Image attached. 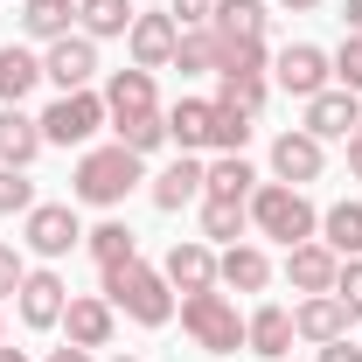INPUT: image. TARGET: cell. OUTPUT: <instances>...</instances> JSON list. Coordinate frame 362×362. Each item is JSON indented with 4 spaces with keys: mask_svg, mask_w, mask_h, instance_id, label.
Masks as SVG:
<instances>
[{
    "mask_svg": "<svg viewBox=\"0 0 362 362\" xmlns=\"http://www.w3.org/2000/svg\"><path fill=\"white\" fill-rule=\"evenodd\" d=\"M133 188H146V160L133 146L105 139V146H84L77 168H70V202L77 209H119Z\"/></svg>",
    "mask_w": 362,
    "mask_h": 362,
    "instance_id": "obj_1",
    "label": "cell"
},
{
    "mask_svg": "<svg viewBox=\"0 0 362 362\" xmlns=\"http://www.w3.org/2000/svg\"><path fill=\"white\" fill-rule=\"evenodd\" d=\"M98 293L112 300V314H126L133 327H168L175 320V286H168V272L146 265V258H126V265H105L98 272Z\"/></svg>",
    "mask_w": 362,
    "mask_h": 362,
    "instance_id": "obj_2",
    "label": "cell"
},
{
    "mask_svg": "<svg viewBox=\"0 0 362 362\" xmlns=\"http://www.w3.org/2000/svg\"><path fill=\"white\" fill-rule=\"evenodd\" d=\"M251 237H265V244H307V237H320V209L307 188H286V181H258L251 188Z\"/></svg>",
    "mask_w": 362,
    "mask_h": 362,
    "instance_id": "obj_3",
    "label": "cell"
},
{
    "mask_svg": "<svg viewBox=\"0 0 362 362\" xmlns=\"http://www.w3.org/2000/svg\"><path fill=\"white\" fill-rule=\"evenodd\" d=\"M181 334L202 349V356H237L244 349V314H237V300H230L223 286H209V293H181Z\"/></svg>",
    "mask_w": 362,
    "mask_h": 362,
    "instance_id": "obj_4",
    "label": "cell"
},
{
    "mask_svg": "<svg viewBox=\"0 0 362 362\" xmlns=\"http://www.w3.org/2000/svg\"><path fill=\"white\" fill-rule=\"evenodd\" d=\"M35 119H42V139H49V146H77V153L112 126L105 90H98V84H90V90H63V98H56L49 112H35Z\"/></svg>",
    "mask_w": 362,
    "mask_h": 362,
    "instance_id": "obj_5",
    "label": "cell"
},
{
    "mask_svg": "<svg viewBox=\"0 0 362 362\" xmlns=\"http://www.w3.org/2000/svg\"><path fill=\"white\" fill-rule=\"evenodd\" d=\"M77 244H84V216H77V202H35V209L21 216V251L42 258V265L70 258Z\"/></svg>",
    "mask_w": 362,
    "mask_h": 362,
    "instance_id": "obj_6",
    "label": "cell"
},
{
    "mask_svg": "<svg viewBox=\"0 0 362 362\" xmlns=\"http://www.w3.org/2000/svg\"><path fill=\"white\" fill-rule=\"evenodd\" d=\"M63 307H70V279L56 265H28L21 293H14V320H21L28 334H56V327H63Z\"/></svg>",
    "mask_w": 362,
    "mask_h": 362,
    "instance_id": "obj_7",
    "label": "cell"
},
{
    "mask_svg": "<svg viewBox=\"0 0 362 362\" xmlns=\"http://www.w3.org/2000/svg\"><path fill=\"white\" fill-rule=\"evenodd\" d=\"M334 84V56L320 42H286V49H272V90H286V98H314V90Z\"/></svg>",
    "mask_w": 362,
    "mask_h": 362,
    "instance_id": "obj_8",
    "label": "cell"
},
{
    "mask_svg": "<svg viewBox=\"0 0 362 362\" xmlns=\"http://www.w3.org/2000/svg\"><path fill=\"white\" fill-rule=\"evenodd\" d=\"M42 77L56 84V98H63V90H90L98 77H105V63H98V42H90L84 28L56 35V42L42 49Z\"/></svg>",
    "mask_w": 362,
    "mask_h": 362,
    "instance_id": "obj_9",
    "label": "cell"
},
{
    "mask_svg": "<svg viewBox=\"0 0 362 362\" xmlns=\"http://www.w3.org/2000/svg\"><path fill=\"white\" fill-rule=\"evenodd\" d=\"M202 181H209V160H202V153H181L160 175H146V202H153L160 216H181L188 202H202Z\"/></svg>",
    "mask_w": 362,
    "mask_h": 362,
    "instance_id": "obj_10",
    "label": "cell"
},
{
    "mask_svg": "<svg viewBox=\"0 0 362 362\" xmlns=\"http://www.w3.org/2000/svg\"><path fill=\"white\" fill-rule=\"evenodd\" d=\"M356 126H362V98H356V90H341V84L314 90V98L300 105V133H314L320 146H327V139H349Z\"/></svg>",
    "mask_w": 362,
    "mask_h": 362,
    "instance_id": "obj_11",
    "label": "cell"
},
{
    "mask_svg": "<svg viewBox=\"0 0 362 362\" xmlns=\"http://www.w3.org/2000/svg\"><path fill=\"white\" fill-rule=\"evenodd\" d=\"M272 181H286V188H307V181L327 175V146H320L314 133H300V126H286V133L272 139Z\"/></svg>",
    "mask_w": 362,
    "mask_h": 362,
    "instance_id": "obj_12",
    "label": "cell"
},
{
    "mask_svg": "<svg viewBox=\"0 0 362 362\" xmlns=\"http://www.w3.org/2000/svg\"><path fill=\"white\" fill-rule=\"evenodd\" d=\"M105 112H112V126H126V119H153L160 112V90H153V70H105Z\"/></svg>",
    "mask_w": 362,
    "mask_h": 362,
    "instance_id": "obj_13",
    "label": "cell"
},
{
    "mask_svg": "<svg viewBox=\"0 0 362 362\" xmlns=\"http://www.w3.org/2000/svg\"><path fill=\"white\" fill-rule=\"evenodd\" d=\"M112 334H119V314H112V300L105 293H70V307H63V341H77V349H112Z\"/></svg>",
    "mask_w": 362,
    "mask_h": 362,
    "instance_id": "obj_14",
    "label": "cell"
},
{
    "mask_svg": "<svg viewBox=\"0 0 362 362\" xmlns=\"http://www.w3.org/2000/svg\"><path fill=\"white\" fill-rule=\"evenodd\" d=\"M293 341H300V334H293V307L258 300V307L244 314V349H251L258 362H286V356H293Z\"/></svg>",
    "mask_w": 362,
    "mask_h": 362,
    "instance_id": "obj_15",
    "label": "cell"
},
{
    "mask_svg": "<svg viewBox=\"0 0 362 362\" xmlns=\"http://www.w3.org/2000/svg\"><path fill=\"white\" fill-rule=\"evenodd\" d=\"M175 42H181V28H175L168 7H160V14H133V28H126L133 70H168V63H175Z\"/></svg>",
    "mask_w": 362,
    "mask_h": 362,
    "instance_id": "obj_16",
    "label": "cell"
},
{
    "mask_svg": "<svg viewBox=\"0 0 362 362\" xmlns=\"http://www.w3.org/2000/svg\"><path fill=\"white\" fill-rule=\"evenodd\" d=\"M160 272H168L175 300H181V293H209V286H216V244H202V237H175L168 258H160Z\"/></svg>",
    "mask_w": 362,
    "mask_h": 362,
    "instance_id": "obj_17",
    "label": "cell"
},
{
    "mask_svg": "<svg viewBox=\"0 0 362 362\" xmlns=\"http://www.w3.org/2000/svg\"><path fill=\"white\" fill-rule=\"evenodd\" d=\"M356 320H349V307L334 300V293H307V300H293V334L307 341V349H327V341H341Z\"/></svg>",
    "mask_w": 362,
    "mask_h": 362,
    "instance_id": "obj_18",
    "label": "cell"
},
{
    "mask_svg": "<svg viewBox=\"0 0 362 362\" xmlns=\"http://www.w3.org/2000/svg\"><path fill=\"white\" fill-rule=\"evenodd\" d=\"M279 272H286V286L307 300V293H334V272H341V258H334L320 237H307V244H293V251H286V265H279Z\"/></svg>",
    "mask_w": 362,
    "mask_h": 362,
    "instance_id": "obj_19",
    "label": "cell"
},
{
    "mask_svg": "<svg viewBox=\"0 0 362 362\" xmlns=\"http://www.w3.org/2000/svg\"><path fill=\"white\" fill-rule=\"evenodd\" d=\"M42 119L21 105H0V168H35L42 160Z\"/></svg>",
    "mask_w": 362,
    "mask_h": 362,
    "instance_id": "obj_20",
    "label": "cell"
},
{
    "mask_svg": "<svg viewBox=\"0 0 362 362\" xmlns=\"http://www.w3.org/2000/svg\"><path fill=\"white\" fill-rule=\"evenodd\" d=\"M272 258H265V244H223V258H216V286H230V293H265L272 286Z\"/></svg>",
    "mask_w": 362,
    "mask_h": 362,
    "instance_id": "obj_21",
    "label": "cell"
},
{
    "mask_svg": "<svg viewBox=\"0 0 362 362\" xmlns=\"http://www.w3.org/2000/svg\"><path fill=\"white\" fill-rule=\"evenodd\" d=\"M209 139H216V105H209V98H175V105H168V146L209 153Z\"/></svg>",
    "mask_w": 362,
    "mask_h": 362,
    "instance_id": "obj_22",
    "label": "cell"
},
{
    "mask_svg": "<svg viewBox=\"0 0 362 362\" xmlns=\"http://www.w3.org/2000/svg\"><path fill=\"white\" fill-rule=\"evenodd\" d=\"M209 28H216L223 42H265V28H272V0H216Z\"/></svg>",
    "mask_w": 362,
    "mask_h": 362,
    "instance_id": "obj_23",
    "label": "cell"
},
{
    "mask_svg": "<svg viewBox=\"0 0 362 362\" xmlns=\"http://www.w3.org/2000/svg\"><path fill=\"white\" fill-rule=\"evenodd\" d=\"M195 223H202V244H244L251 237V209L230 202V195H202L195 202Z\"/></svg>",
    "mask_w": 362,
    "mask_h": 362,
    "instance_id": "obj_24",
    "label": "cell"
},
{
    "mask_svg": "<svg viewBox=\"0 0 362 362\" xmlns=\"http://www.w3.org/2000/svg\"><path fill=\"white\" fill-rule=\"evenodd\" d=\"M320 244H327L334 258H362V202L356 195H341V202L320 209Z\"/></svg>",
    "mask_w": 362,
    "mask_h": 362,
    "instance_id": "obj_25",
    "label": "cell"
},
{
    "mask_svg": "<svg viewBox=\"0 0 362 362\" xmlns=\"http://www.w3.org/2000/svg\"><path fill=\"white\" fill-rule=\"evenodd\" d=\"M35 84H42V56L28 42H0V105H21Z\"/></svg>",
    "mask_w": 362,
    "mask_h": 362,
    "instance_id": "obj_26",
    "label": "cell"
},
{
    "mask_svg": "<svg viewBox=\"0 0 362 362\" xmlns=\"http://www.w3.org/2000/svg\"><path fill=\"white\" fill-rule=\"evenodd\" d=\"M168 70H181V77H216V70H223V35H216V28H181Z\"/></svg>",
    "mask_w": 362,
    "mask_h": 362,
    "instance_id": "obj_27",
    "label": "cell"
},
{
    "mask_svg": "<svg viewBox=\"0 0 362 362\" xmlns=\"http://www.w3.org/2000/svg\"><path fill=\"white\" fill-rule=\"evenodd\" d=\"M133 0H77V28H84L90 42H126V28H133Z\"/></svg>",
    "mask_w": 362,
    "mask_h": 362,
    "instance_id": "obj_28",
    "label": "cell"
},
{
    "mask_svg": "<svg viewBox=\"0 0 362 362\" xmlns=\"http://www.w3.org/2000/svg\"><path fill=\"white\" fill-rule=\"evenodd\" d=\"M77 28V0H21V35L28 42H56V35H70Z\"/></svg>",
    "mask_w": 362,
    "mask_h": 362,
    "instance_id": "obj_29",
    "label": "cell"
},
{
    "mask_svg": "<svg viewBox=\"0 0 362 362\" xmlns=\"http://www.w3.org/2000/svg\"><path fill=\"white\" fill-rule=\"evenodd\" d=\"M84 251H90V265L105 272V265H126V258H139V237H133V223L105 216V223H90V230H84Z\"/></svg>",
    "mask_w": 362,
    "mask_h": 362,
    "instance_id": "obj_30",
    "label": "cell"
},
{
    "mask_svg": "<svg viewBox=\"0 0 362 362\" xmlns=\"http://www.w3.org/2000/svg\"><path fill=\"white\" fill-rule=\"evenodd\" d=\"M216 98L258 119V112L272 105V70H223V77H216Z\"/></svg>",
    "mask_w": 362,
    "mask_h": 362,
    "instance_id": "obj_31",
    "label": "cell"
},
{
    "mask_svg": "<svg viewBox=\"0 0 362 362\" xmlns=\"http://www.w3.org/2000/svg\"><path fill=\"white\" fill-rule=\"evenodd\" d=\"M251 188H258V168H251L244 153H216V160H209V181H202V195H230V202H251Z\"/></svg>",
    "mask_w": 362,
    "mask_h": 362,
    "instance_id": "obj_32",
    "label": "cell"
},
{
    "mask_svg": "<svg viewBox=\"0 0 362 362\" xmlns=\"http://www.w3.org/2000/svg\"><path fill=\"white\" fill-rule=\"evenodd\" d=\"M209 105H216V139H209V153H244L251 133H258V119L237 112V105H223V98H209Z\"/></svg>",
    "mask_w": 362,
    "mask_h": 362,
    "instance_id": "obj_33",
    "label": "cell"
},
{
    "mask_svg": "<svg viewBox=\"0 0 362 362\" xmlns=\"http://www.w3.org/2000/svg\"><path fill=\"white\" fill-rule=\"evenodd\" d=\"M112 139H119V146H133L139 160H146V153H160V146H168V105H160L153 119H126V126H112Z\"/></svg>",
    "mask_w": 362,
    "mask_h": 362,
    "instance_id": "obj_34",
    "label": "cell"
},
{
    "mask_svg": "<svg viewBox=\"0 0 362 362\" xmlns=\"http://www.w3.org/2000/svg\"><path fill=\"white\" fill-rule=\"evenodd\" d=\"M42 195H35V181H28V168H0V216H28Z\"/></svg>",
    "mask_w": 362,
    "mask_h": 362,
    "instance_id": "obj_35",
    "label": "cell"
},
{
    "mask_svg": "<svg viewBox=\"0 0 362 362\" xmlns=\"http://www.w3.org/2000/svg\"><path fill=\"white\" fill-rule=\"evenodd\" d=\"M327 56H334V84L362 98V35H341V49H327Z\"/></svg>",
    "mask_w": 362,
    "mask_h": 362,
    "instance_id": "obj_36",
    "label": "cell"
},
{
    "mask_svg": "<svg viewBox=\"0 0 362 362\" xmlns=\"http://www.w3.org/2000/svg\"><path fill=\"white\" fill-rule=\"evenodd\" d=\"M334 300L349 307V320H362V258H341V272H334Z\"/></svg>",
    "mask_w": 362,
    "mask_h": 362,
    "instance_id": "obj_37",
    "label": "cell"
},
{
    "mask_svg": "<svg viewBox=\"0 0 362 362\" xmlns=\"http://www.w3.org/2000/svg\"><path fill=\"white\" fill-rule=\"evenodd\" d=\"M21 279H28V251L21 244H0V307L21 293Z\"/></svg>",
    "mask_w": 362,
    "mask_h": 362,
    "instance_id": "obj_38",
    "label": "cell"
},
{
    "mask_svg": "<svg viewBox=\"0 0 362 362\" xmlns=\"http://www.w3.org/2000/svg\"><path fill=\"white\" fill-rule=\"evenodd\" d=\"M168 14H175V28H209L216 0H168Z\"/></svg>",
    "mask_w": 362,
    "mask_h": 362,
    "instance_id": "obj_39",
    "label": "cell"
},
{
    "mask_svg": "<svg viewBox=\"0 0 362 362\" xmlns=\"http://www.w3.org/2000/svg\"><path fill=\"white\" fill-rule=\"evenodd\" d=\"M314 362H362L356 334H341V341H327V349H314Z\"/></svg>",
    "mask_w": 362,
    "mask_h": 362,
    "instance_id": "obj_40",
    "label": "cell"
},
{
    "mask_svg": "<svg viewBox=\"0 0 362 362\" xmlns=\"http://www.w3.org/2000/svg\"><path fill=\"white\" fill-rule=\"evenodd\" d=\"M42 362H98V356H90V349H77V341H63V349H49Z\"/></svg>",
    "mask_w": 362,
    "mask_h": 362,
    "instance_id": "obj_41",
    "label": "cell"
},
{
    "mask_svg": "<svg viewBox=\"0 0 362 362\" xmlns=\"http://www.w3.org/2000/svg\"><path fill=\"white\" fill-rule=\"evenodd\" d=\"M341 28H349V35H362V0H341Z\"/></svg>",
    "mask_w": 362,
    "mask_h": 362,
    "instance_id": "obj_42",
    "label": "cell"
},
{
    "mask_svg": "<svg viewBox=\"0 0 362 362\" xmlns=\"http://www.w3.org/2000/svg\"><path fill=\"white\" fill-rule=\"evenodd\" d=\"M349 175L362 181V126H356V133H349Z\"/></svg>",
    "mask_w": 362,
    "mask_h": 362,
    "instance_id": "obj_43",
    "label": "cell"
},
{
    "mask_svg": "<svg viewBox=\"0 0 362 362\" xmlns=\"http://www.w3.org/2000/svg\"><path fill=\"white\" fill-rule=\"evenodd\" d=\"M320 0H272V14H314Z\"/></svg>",
    "mask_w": 362,
    "mask_h": 362,
    "instance_id": "obj_44",
    "label": "cell"
},
{
    "mask_svg": "<svg viewBox=\"0 0 362 362\" xmlns=\"http://www.w3.org/2000/svg\"><path fill=\"white\" fill-rule=\"evenodd\" d=\"M0 362H28V349H7V341H0Z\"/></svg>",
    "mask_w": 362,
    "mask_h": 362,
    "instance_id": "obj_45",
    "label": "cell"
},
{
    "mask_svg": "<svg viewBox=\"0 0 362 362\" xmlns=\"http://www.w3.org/2000/svg\"><path fill=\"white\" fill-rule=\"evenodd\" d=\"M0 341H7V314H0Z\"/></svg>",
    "mask_w": 362,
    "mask_h": 362,
    "instance_id": "obj_46",
    "label": "cell"
},
{
    "mask_svg": "<svg viewBox=\"0 0 362 362\" xmlns=\"http://www.w3.org/2000/svg\"><path fill=\"white\" fill-rule=\"evenodd\" d=\"M112 362H139V356H112Z\"/></svg>",
    "mask_w": 362,
    "mask_h": 362,
    "instance_id": "obj_47",
    "label": "cell"
}]
</instances>
